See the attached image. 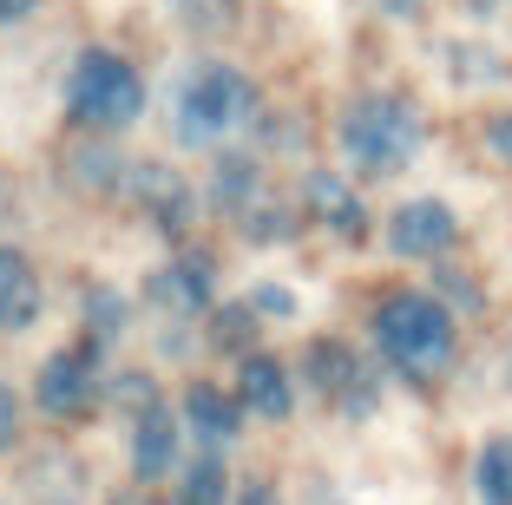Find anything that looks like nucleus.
I'll list each match as a JSON object with an SVG mask.
<instances>
[{
	"label": "nucleus",
	"mask_w": 512,
	"mask_h": 505,
	"mask_svg": "<svg viewBox=\"0 0 512 505\" xmlns=\"http://www.w3.org/2000/svg\"><path fill=\"white\" fill-rule=\"evenodd\" d=\"M375 342L407 381H434L453 361V315L421 289H401L375 309Z\"/></svg>",
	"instance_id": "obj_1"
},
{
	"label": "nucleus",
	"mask_w": 512,
	"mask_h": 505,
	"mask_svg": "<svg viewBox=\"0 0 512 505\" xmlns=\"http://www.w3.org/2000/svg\"><path fill=\"white\" fill-rule=\"evenodd\" d=\"M66 112H73L79 125H92V132H125V125L145 112V79H138L119 53L86 46L73 60V73H66Z\"/></svg>",
	"instance_id": "obj_2"
},
{
	"label": "nucleus",
	"mask_w": 512,
	"mask_h": 505,
	"mask_svg": "<svg viewBox=\"0 0 512 505\" xmlns=\"http://www.w3.org/2000/svg\"><path fill=\"white\" fill-rule=\"evenodd\" d=\"M342 151L362 164V171H375V178L401 171V164L421 151V119H414V105L388 99V92L355 99V105H348V119H342Z\"/></svg>",
	"instance_id": "obj_3"
},
{
	"label": "nucleus",
	"mask_w": 512,
	"mask_h": 505,
	"mask_svg": "<svg viewBox=\"0 0 512 505\" xmlns=\"http://www.w3.org/2000/svg\"><path fill=\"white\" fill-rule=\"evenodd\" d=\"M250 119V79L237 73V66H197L191 79H184L178 92V132L184 145H217V138H230L237 125Z\"/></svg>",
	"instance_id": "obj_4"
},
{
	"label": "nucleus",
	"mask_w": 512,
	"mask_h": 505,
	"mask_svg": "<svg viewBox=\"0 0 512 505\" xmlns=\"http://www.w3.org/2000/svg\"><path fill=\"white\" fill-rule=\"evenodd\" d=\"M453 237H460V223H453V210L434 204V197H414V204H401V210H394V223H388L394 256H440Z\"/></svg>",
	"instance_id": "obj_5"
},
{
	"label": "nucleus",
	"mask_w": 512,
	"mask_h": 505,
	"mask_svg": "<svg viewBox=\"0 0 512 505\" xmlns=\"http://www.w3.org/2000/svg\"><path fill=\"white\" fill-rule=\"evenodd\" d=\"M211 289H217V276H211V256L204 250H191V256H171L158 276H151V296L165 302L171 315H191V309H204L211 302Z\"/></svg>",
	"instance_id": "obj_6"
},
{
	"label": "nucleus",
	"mask_w": 512,
	"mask_h": 505,
	"mask_svg": "<svg viewBox=\"0 0 512 505\" xmlns=\"http://www.w3.org/2000/svg\"><path fill=\"white\" fill-rule=\"evenodd\" d=\"M86 401H92V355L86 348H66V355H53L40 368V407L60 420V414H79Z\"/></svg>",
	"instance_id": "obj_7"
},
{
	"label": "nucleus",
	"mask_w": 512,
	"mask_h": 505,
	"mask_svg": "<svg viewBox=\"0 0 512 505\" xmlns=\"http://www.w3.org/2000/svg\"><path fill=\"white\" fill-rule=\"evenodd\" d=\"M237 401L263 420H283L289 414V374L276 355H243V374H237Z\"/></svg>",
	"instance_id": "obj_8"
},
{
	"label": "nucleus",
	"mask_w": 512,
	"mask_h": 505,
	"mask_svg": "<svg viewBox=\"0 0 512 505\" xmlns=\"http://www.w3.org/2000/svg\"><path fill=\"white\" fill-rule=\"evenodd\" d=\"M40 315V276L20 250H0V328L14 335V328H33Z\"/></svg>",
	"instance_id": "obj_9"
},
{
	"label": "nucleus",
	"mask_w": 512,
	"mask_h": 505,
	"mask_svg": "<svg viewBox=\"0 0 512 505\" xmlns=\"http://www.w3.org/2000/svg\"><path fill=\"white\" fill-rule=\"evenodd\" d=\"M171 460H178V420H171V407H145V420H138V433H132L138 479H165Z\"/></svg>",
	"instance_id": "obj_10"
},
{
	"label": "nucleus",
	"mask_w": 512,
	"mask_h": 505,
	"mask_svg": "<svg viewBox=\"0 0 512 505\" xmlns=\"http://www.w3.org/2000/svg\"><path fill=\"white\" fill-rule=\"evenodd\" d=\"M184 420L197 427V440L230 446L237 427H243V401H230V394H217V387H191V394H184Z\"/></svg>",
	"instance_id": "obj_11"
},
{
	"label": "nucleus",
	"mask_w": 512,
	"mask_h": 505,
	"mask_svg": "<svg viewBox=\"0 0 512 505\" xmlns=\"http://www.w3.org/2000/svg\"><path fill=\"white\" fill-rule=\"evenodd\" d=\"M309 374H316V387L329 394V401H348V407L368 401V394H362L368 374L355 368V355H348L342 342H316V348H309Z\"/></svg>",
	"instance_id": "obj_12"
},
{
	"label": "nucleus",
	"mask_w": 512,
	"mask_h": 505,
	"mask_svg": "<svg viewBox=\"0 0 512 505\" xmlns=\"http://www.w3.org/2000/svg\"><path fill=\"white\" fill-rule=\"evenodd\" d=\"M309 210H316L322 223H335L342 237H362V230H368V217H362V197L348 191L342 178H329V171H316V178H309Z\"/></svg>",
	"instance_id": "obj_13"
},
{
	"label": "nucleus",
	"mask_w": 512,
	"mask_h": 505,
	"mask_svg": "<svg viewBox=\"0 0 512 505\" xmlns=\"http://www.w3.org/2000/svg\"><path fill=\"white\" fill-rule=\"evenodd\" d=\"M480 499L486 505H512V440H486L480 453Z\"/></svg>",
	"instance_id": "obj_14"
},
{
	"label": "nucleus",
	"mask_w": 512,
	"mask_h": 505,
	"mask_svg": "<svg viewBox=\"0 0 512 505\" xmlns=\"http://www.w3.org/2000/svg\"><path fill=\"white\" fill-rule=\"evenodd\" d=\"M145 197H151V217L165 223V230H184V217H191V197H184L178 178H165V171H145Z\"/></svg>",
	"instance_id": "obj_15"
},
{
	"label": "nucleus",
	"mask_w": 512,
	"mask_h": 505,
	"mask_svg": "<svg viewBox=\"0 0 512 505\" xmlns=\"http://www.w3.org/2000/svg\"><path fill=\"white\" fill-rule=\"evenodd\" d=\"M224 460H217V453H204V460L191 466V473H184V486H178V505H224Z\"/></svg>",
	"instance_id": "obj_16"
},
{
	"label": "nucleus",
	"mask_w": 512,
	"mask_h": 505,
	"mask_svg": "<svg viewBox=\"0 0 512 505\" xmlns=\"http://www.w3.org/2000/svg\"><path fill=\"white\" fill-rule=\"evenodd\" d=\"M250 197H256V164L250 158H224V164H217V204L243 210Z\"/></svg>",
	"instance_id": "obj_17"
},
{
	"label": "nucleus",
	"mask_w": 512,
	"mask_h": 505,
	"mask_svg": "<svg viewBox=\"0 0 512 505\" xmlns=\"http://www.w3.org/2000/svg\"><path fill=\"white\" fill-rule=\"evenodd\" d=\"M250 302H243V309H224V315H217V342H230V348H243V342H250Z\"/></svg>",
	"instance_id": "obj_18"
},
{
	"label": "nucleus",
	"mask_w": 512,
	"mask_h": 505,
	"mask_svg": "<svg viewBox=\"0 0 512 505\" xmlns=\"http://www.w3.org/2000/svg\"><path fill=\"white\" fill-rule=\"evenodd\" d=\"M184 14H191V27H224L230 20V0H178Z\"/></svg>",
	"instance_id": "obj_19"
},
{
	"label": "nucleus",
	"mask_w": 512,
	"mask_h": 505,
	"mask_svg": "<svg viewBox=\"0 0 512 505\" xmlns=\"http://www.w3.org/2000/svg\"><path fill=\"white\" fill-rule=\"evenodd\" d=\"M250 309H256V315H296V296H289V289H276V283H263V289L250 296Z\"/></svg>",
	"instance_id": "obj_20"
},
{
	"label": "nucleus",
	"mask_w": 512,
	"mask_h": 505,
	"mask_svg": "<svg viewBox=\"0 0 512 505\" xmlns=\"http://www.w3.org/2000/svg\"><path fill=\"white\" fill-rule=\"evenodd\" d=\"M486 151H493L499 164H512V112H506V119H493V125H486Z\"/></svg>",
	"instance_id": "obj_21"
},
{
	"label": "nucleus",
	"mask_w": 512,
	"mask_h": 505,
	"mask_svg": "<svg viewBox=\"0 0 512 505\" xmlns=\"http://www.w3.org/2000/svg\"><path fill=\"white\" fill-rule=\"evenodd\" d=\"M14 433H20V407H14V394L0 387V453L14 446Z\"/></svg>",
	"instance_id": "obj_22"
},
{
	"label": "nucleus",
	"mask_w": 512,
	"mask_h": 505,
	"mask_svg": "<svg viewBox=\"0 0 512 505\" xmlns=\"http://www.w3.org/2000/svg\"><path fill=\"white\" fill-rule=\"evenodd\" d=\"M119 302H112V296H92V322H99V335H112V322H119Z\"/></svg>",
	"instance_id": "obj_23"
},
{
	"label": "nucleus",
	"mask_w": 512,
	"mask_h": 505,
	"mask_svg": "<svg viewBox=\"0 0 512 505\" xmlns=\"http://www.w3.org/2000/svg\"><path fill=\"white\" fill-rule=\"evenodd\" d=\"M40 0H0V27H14V20H27Z\"/></svg>",
	"instance_id": "obj_24"
},
{
	"label": "nucleus",
	"mask_w": 512,
	"mask_h": 505,
	"mask_svg": "<svg viewBox=\"0 0 512 505\" xmlns=\"http://www.w3.org/2000/svg\"><path fill=\"white\" fill-rule=\"evenodd\" d=\"M237 505H276V486H243Z\"/></svg>",
	"instance_id": "obj_25"
},
{
	"label": "nucleus",
	"mask_w": 512,
	"mask_h": 505,
	"mask_svg": "<svg viewBox=\"0 0 512 505\" xmlns=\"http://www.w3.org/2000/svg\"><path fill=\"white\" fill-rule=\"evenodd\" d=\"M381 7H388L394 20H407V14H421V0H381Z\"/></svg>",
	"instance_id": "obj_26"
},
{
	"label": "nucleus",
	"mask_w": 512,
	"mask_h": 505,
	"mask_svg": "<svg viewBox=\"0 0 512 505\" xmlns=\"http://www.w3.org/2000/svg\"><path fill=\"white\" fill-rule=\"evenodd\" d=\"M473 7H499V0H473Z\"/></svg>",
	"instance_id": "obj_27"
}]
</instances>
